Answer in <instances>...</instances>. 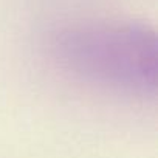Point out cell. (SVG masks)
Here are the masks:
<instances>
[{"label": "cell", "instance_id": "1", "mask_svg": "<svg viewBox=\"0 0 158 158\" xmlns=\"http://www.w3.org/2000/svg\"><path fill=\"white\" fill-rule=\"evenodd\" d=\"M74 53H89L79 59L93 73L119 82L144 84L155 81V39L135 27H109L73 34L68 44Z\"/></svg>", "mask_w": 158, "mask_h": 158}]
</instances>
